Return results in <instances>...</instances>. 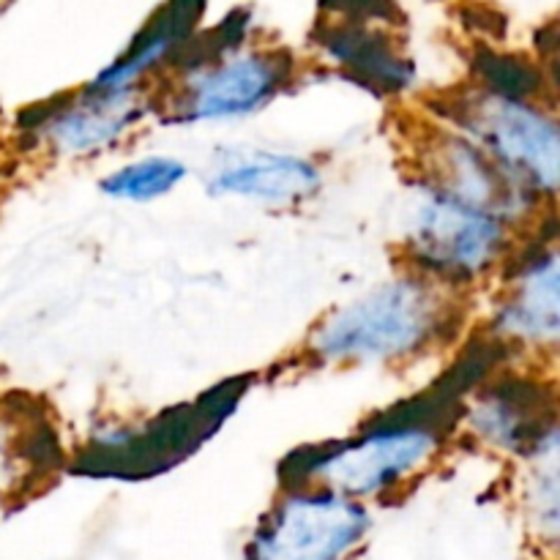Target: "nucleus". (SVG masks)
I'll return each mask as SVG.
<instances>
[{
	"label": "nucleus",
	"instance_id": "f257e3e1",
	"mask_svg": "<svg viewBox=\"0 0 560 560\" xmlns=\"http://www.w3.org/2000/svg\"><path fill=\"white\" fill-rule=\"evenodd\" d=\"M463 399L432 392L427 399L383 410L355 435L301 448L279 468L282 487H320L364 506L399 495L443 457Z\"/></svg>",
	"mask_w": 560,
	"mask_h": 560
},
{
	"label": "nucleus",
	"instance_id": "f03ea898",
	"mask_svg": "<svg viewBox=\"0 0 560 560\" xmlns=\"http://www.w3.org/2000/svg\"><path fill=\"white\" fill-rule=\"evenodd\" d=\"M463 295L413 271L377 282L315 323L304 359L315 366H394L441 348L463 326Z\"/></svg>",
	"mask_w": 560,
	"mask_h": 560
},
{
	"label": "nucleus",
	"instance_id": "7ed1b4c3",
	"mask_svg": "<svg viewBox=\"0 0 560 560\" xmlns=\"http://www.w3.org/2000/svg\"><path fill=\"white\" fill-rule=\"evenodd\" d=\"M525 230L498 208L413 175L399 217V246L408 271L465 295L503 271Z\"/></svg>",
	"mask_w": 560,
	"mask_h": 560
},
{
	"label": "nucleus",
	"instance_id": "20e7f679",
	"mask_svg": "<svg viewBox=\"0 0 560 560\" xmlns=\"http://www.w3.org/2000/svg\"><path fill=\"white\" fill-rule=\"evenodd\" d=\"M438 124L468 137L523 200L552 211L560 189V124L552 104L470 85L438 107Z\"/></svg>",
	"mask_w": 560,
	"mask_h": 560
},
{
	"label": "nucleus",
	"instance_id": "39448f33",
	"mask_svg": "<svg viewBox=\"0 0 560 560\" xmlns=\"http://www.w3.org/2000/svg\"><path fill=\"white\" fill-rule=\"evenodd\" d=\"M244 388L224 383L184 408L164 410L145 424H104L88 435L74 459L77 474L98 479H148L200 448L235 410Z\"/></svg>",
	"mask_w": 560,
	"mask_h": 560
},
{
	"label": "nucleus",
	"instance_id": "423d86ee",
	"mask_svg": "<svg viewBox=\"0 0 560 560\" xmlns=\"http://www.w3.org/2000/svg\"><path fill=\"white\" fill-rule=\"evenodd\" d=\"M178 80L153 96V113L164 124H222L262 113L295 80L288 49H230L211 58L175 66Z\"/></svg>",
	"mask_w": 560,
	"mask_h": 560
},
{
	"label": "nucleus",
	"instance_id": "0eeeda50",
	"mask_svg": "<svg viewBox=\"0 0 560 560\" xmlns=\"http://www.w3.org/2000/svg\"><path fill=\"white\" fill-rule=\"evenodd\" d=\"M151 113V93H107L85 85L22 109L11 137L27 156L91 159L135 135Z\"/></svg>",
	"mask_w": 560,
	"mask_h": 560
},
{
	"label": "nucleus",
	"instance_id": "6e6552de",
	"mask_svg": "<svg viewBox=\"0 0 560 560\" xmlns=\"http://www.w3.org/2000/svg\"><path fill=\"white\" fill-rule=\"evenodd\" d=\"M485 320L490 342L509 355H556L560 342V252L558 230L528 235L498 273Z\"/></svg>",
	"mask_w": 560,
	"mask_h": 560
},
{
	"label": "nucleus",
	"instance_id": "1a4fd4ad",
	"mask_svg": "<svg viewBox=\"0 0 560 560\" xmlns=\"http://www.w3.org/2000/svg\"><path fill=\"white\" fill-rule=\"evenodd\" d=\"M370 530L364 503L320 487H282L246 541V560H348Z\"/></svg>",
	"mask_w": 560,
	"mask_h": 560
},
{
	"label": "nucleus",
	"instance_id": "9d476101",
	"mask_svg": "<svg viewBox=\"0 0 560 560\" xmlns=\"http://www.w3.org/2000/svg\"><path fill=\"white\" fill-rule=\"evenodd\" d=\"M459 430L503 459H523L558 424L556 386L536 372L503 370L459 408Z\"/></svg>",
	"mask_w": 560,
	"mask_h": 560
},
{
	"label": "nucleus",
	"instance_id": "9b49d317",
	"mask_svg": "<svg viewBox=\"0 0 560 560\" xmlns=\"http://www.w3.org/2000/svg\"><path fill=\"white\" fill-rule=\"evenodd\" d=\"M213 197L293 208L310 202L323 189V167L306 153L277 148H230L217 153L206 173Z\"/></svg>",
	"mask_w": 560,
	"mask_h": 560
},
{
	"label": "nucleus",
	"instance_id": "f8f14e48",
	"mask_svg": "<svg viewBox=\"0 0 560 560\" xmlns=\"http://www.w3.org/2000/svg\"><path fill=\"white\" fill-rule=\"evenodd\" d=\"M416 156H419V164H416L419 178L432 180V184L443 186V189L454 191L459 197H468L474 202H481V206L498 208V211L509 213L525 228L539 222V213H545L541 208L523 200L503 180L495 164L468 137L438 124V120L416 145Z\"/></svg>",
	"mask_w": 560,
	"mask_h": 560
},
{
	"label": "nucleus",
	"instance_id": "ddd939ff",
	"mask_svg": "<svg viewBox=\"0 0 560 560\" xmlns=\"http://www.w3.org/2000/svg\"><path fill=\"white\" fill-rule=\"evenodd\" d=\"M202 11H206V0H167L151 16V22L131 38L129 47L88 82V88L107 93L142 91V82L153 71L178 60L186 44L195 38Z\"/></svg>",
	"mask_w": 560,
	"mask_h": 560
},
{
	"label": "nucleus",
	"instance_id": "4468645a",
	"mask_svg": "<svg viewBox=\"0 0 560 560\" xmlns=\"http://www.w3.org/2000/svg\"><path fill=\"white\" fill-rule=\"evenodd\" d=\"M320 44L328 58L345 66L350 77L372 91L402 93L416 77L413 60L405 58L386 33L372 31L370 25H359V22L326 25L320 33Z\"/></svg>",
	"mask_w": 560,
	"mask_h": 560
},
{
	"label": "nucleus",
	"instance_id": "2eb2a0df",
	"mask_svg": "<svg viewBox=\"0 0 560 560\" xmlns=\"http://www.w3.org/2000/svg\"><path fill=\"white\" fill-rule=\"evenodd\" d=\"M517 509L539 550L556 558L560 541V427L517 459Z\"/></svg>",
	"mask_w": 560,
	"mask_h": 560
},
{
	"label": "nucleus",
	"instance_id": "dca6fc26",
	"mask_svg": "<svg viewBox=\"0 0 560 560\" xmlns=\"http://www.w3.org/2000/svg\"><path fill=\"white\" fill-rule=\"evenodd\" d=\"M186 178H189V167L178 156L148 153V156L131 159V162L109 170L98 180V191L107 200L145 206V202H156L162 197L173 195Z\"/></svg>",
	"mask_w": 560,
	"mask_h": 560
},
{
	"label": "nucleus",
	"instance_id": "f3484780",
	"mask_svg": "<svg viewBox=\"0 0 560 560\" xmlns=\"http://www.w3.org/2000/svg\"><path fill=\"white\" fill-rule=\"evenodd\" d=\"M474 88L495 93V96L523 98V102H541V91H545L541 69L534 60L523 58V55L479 49L474 58Z\"/></svg>",
	"mask_w": 560,
	"mask_h": 560
},
{
	"label": "nucleus",
	"instance_id": "a211bd4d",
	"mask_svg": "<svg viewBox=\"0 0 560 560\" xmlns=\"http://www.w3.org/2000/svg\"><path fill=\"white\" fill-rule=\"evenodd\" d=\"M320 5L345 16V22H359V25H370L372 20L394 22V16H399L394 0H320Z\"/></svg>",
	"mask_w": 560,
	"mask_h": 560
},
{
	"label": "nucleus",
	"instance_id": "6ab92c4d",
	"mask_svg": "<svg viewBox=\"0 0 560 560\" xmlns=\"http://www.w3.org/2000/svg\"><path fill=\"white\" fill-rule=\"evenodd\" d=\"M0 148H3V137H0Z\"/></svg>",
	"mask_w": 560,
	"mask_h": 560
}]
</instances>
